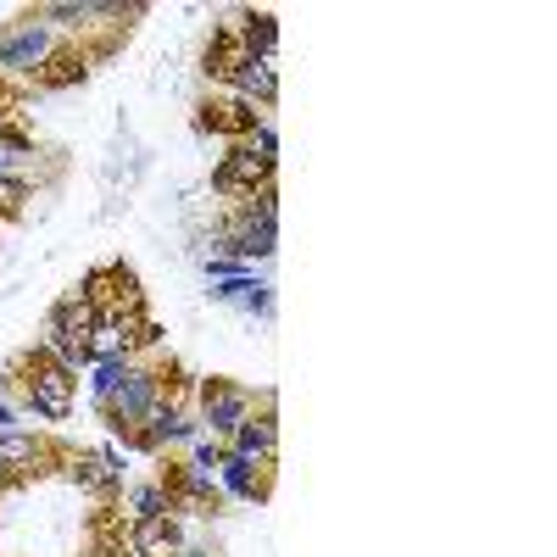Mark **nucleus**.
I'll use <instances>...</instances> for the list:
<instances>
[{
  "mask_svg": "<svg viewBox=\"0 0 557 557\" xmlns=\"http://www.w3.org/2000/svg\"><path fill=\"white\" fill-rule=\"evenodd\" d=\"M12 391L23 396V407L34 418H45V424H62V418L73 412L78 401V374H67V368H57L45 351H23L12 362Z\"/></svg>",
  "mask_w": 557,
  "mask_h": 557,
  "instance_id": "nucleus-1",
  "label": "nucleus"
},
{
  "mask_svg": "<svg viewBox=\"0 0 557 557\" xmlns=\"http://www.w3.org/2000/svg\"><path fill=\"white\" fill-rule=\"evenodd\" d=\"M162 396H168V368H162V362H128L123 380H117L96 407H101V418H107V430H112L117 441H128L139 424H146V412H151Z\"/></svg>",
  "mask_w": 557,
  "mask_h": 557,
  "instance_id": "nucleus-2",
  "label": "nucleus"
},
{
  "mask_svg": "<svg viewBox=\"0 0 557 557\" xmlns=\"http://www.w3.org/2000/svg\"><path fill=\"white\" fill-rule=\"evenodd\" d=\"M190 441H201V424H196V407L184 401V385H178L146 412V424H139L123 446L146 451V457H162L168 446H190Z\"/></svg>",
  "mask_w": 557,
  "mask_h": 557,
  "instance_id": "nucleus-3",
  "label": "nucleus"
},
{
  "mask_svg": "<svg viewBox=\"0 0 557 557\" xmlns=\"http://www.w3.org/2000/svg\"><path fill=\"white\" fill-rule=\"evenodd\" d=\"M62 51L57 45V28L45 23L39 12H23L17 23L0 28V73H17V78H39L45 62Z\"/></svg>",
  "mask_w": 557,
  "mask_h": 557,
  "instance_id": "nucleus-4",
  "label": "nucleus"
},
{
  "mask_svg": "<svg viewBox=\"0 0 557 557\" xmlns=\"http://www.w3.org/2000/svg\"><path fill=\"white\" fill-rule=\"evenodd\" d=\"M257 391H246V385H235V380H201L196 385V424H201V435H212V441H223L228 446V435H235L246 418L257 412Z\"/></svg>",
  "mask_w": 557,
  "mask_h": 557,
  "instance_id": "nucleus-5",
  "label": "nucleus"
},
{
  "mask_svg": "<svg viewBox=\"0 0 557 557\" xmlns=\"http://www.w3.org/2000/svg\"><path fill=\"white\" fill-rule=\"evenodd\" d=\"M162 485H168V496H173V513L184 519H212V513H223V491H218V474H207V469H196V462H168V469L157 474Z\"/></svg>",
  "mask_w": 557,
  "mask_h": 557,
  "instance_id": "nucleus-6",
  "label": "nucleus"
},
{
  "mask_svg": "<svg viewBox=\"0 0 557 557\" xmlns=\"http://www.w3.org/2000/svg\"><path fill=\"white\" fill-rule=\"evenodd\" d=\"M273 168H278V162H262L246 139H240V146H228V157L212 168V196L246 201V196H257V190H268V184H273Z\"/></svg>",
  "mask_w": 557,
  "mask_h": 557,
  "instance_id": "nucleus-7",
  "label": "nucleus"
},
{
  "mask_svg": "<svg viewBox=\"0 0 557 557\" xmlns=\"http://www.w3.org/2000/svg\"><path fill=\"white\" fill-rule=\"evenodd\" d=\"M67 480H73L84 496H96L101 507H112L117 491H123V451H117V446L67 451Z\"/></svg>",
  "mask_w": 557,
  "mask_h": 557,
  "instance_id": "nucleus-8",
  "label": "nucleus"
},
{
  "mask_svg": "<svg viewBox=\"0 0 557 557\" xmlns=\"http://www.w3.org/2000/svg\"><path fill=\"white\" fill-rule=\"evenodd\" d=\"M228 451L251 457L257 469H273V462H278V396H273V391H262L257 412L246 418L235 435H228Z\"/></svg>",
  "mask_w": 557,
  "mask_h": 557,
  "instance_id": "nucleus-9",
  "label": "nucleus"
},
{
  "mask_svg": "<svg viewBox=\"0 0 557 557\" xmlns=\"http://www.w3.org/2000/svg\"><path fill=\"white\" fill-rule=\"evenodd\" d=\"M262 117H268L262 107H251V101H240V96H228V101H207V107L196 112V128H201V134H228V139L240 146V139H246Z\"/></svg>",
  "mask_w": 557,
  "mask_h": 557,
  "instance_id": "nucleus-10",
  "label": "nucleus"
},
{
  "mask_svg": "<svg viewBox=\"0 0 557 557\" xmlns=\"http://www.w3.org/2000/svg\"><path fill=\"white\" fill-rule=\"evenodd\" d=\"M123 530H128V552H134V557H178V552H184V524H178V513L139 519V524H123Z\"/></svg>",
  "mask_w": 557,
  "mask_h": 557,
  "instance_id": "nucleus-11",
  "label": "nucleus"
},
{
  "mask_svg": "<svg viewBox=\"0 0 557 557\" xmlns=\"http://www.w3.org/2000/svg\"><path fill=\"white\" fill-rule=\"evenodd\" d=\"M0 462L12 469V480H28L51 462V441L39 430H0Z\"/></svg>",
  "mask_w": 557,
  "mask_h": 557,
  "instance_id": "nucleus-12",
  "label": "nucleus"
},
{
  "mask_svg": "<svg viewBox=\"0 0 557 557\" xmlns=\"http://www.w3.org/2000/svg\"><path fill=\"white\" fill-rule=\"evenodd\" d=\"M268 474H273V469H257L251 457H240V451H228V446H223V462H218V491H223V496L268 502Z\"/></svg>",
  "mask_w": 557,
  "mask_h": 557,
  "instance_id": "nucleus-13",
  "label": "nucleus"
},
{
  "mask_svg": "<svg viewBox=\"0 0 557 557\" xmlns=\"http://www.w3.org/2000/svg\"><path fill=\"white\" fill-rule=\"evenodd\" d=\"M246 62H251V57H246V45L235 39V23H218V28H212V45H207V57H201V73H207L212 84H228V89H235V78H240Z\"/></svg>",
  "mask_w": 557,
  "mask_h": 557,
  "instance_id": "nucleus-14",
  "label": "nucleus"
},
{
  "mask_svg": "<svg viewBox=\"0 0 557 557\" xmlns=\"http://www.w3.org/2000/svg\"><path fill=\"white\" fill-rule=\"evenodd\" d=\"M96 323H101V307H89L78 290H67V296H62L51 312H45V330H51V335H62L67 346H84Z\"/></svg>",
  "mask_w": 557,
  "mask_h": 557,
  "instance_id": "nucleus-15",
  "label": "nucleus"
},
{
  "mask_svg": "<svg viewBox=\"0 0 557 557\" xmlns=\"http://www.w3.org/2000/svg\"><path fill=\"white\" fill-rule=\"evenodd\" d=\"M112 507H117V519H123V524H139V519H162V513H173V496H168L162 480H139V485H123Z\"/></svg>",
  "mask_w": 557,
  "mask_h": 557,
  "instance_id": "nucleus-16",
  "label": "nucleus"
},
{
  "mask_svg": "<svg viewBox=\"0 0 557 557\" xmlns=\"http://www.w3.org/2000/svg\"><path fill=\"white\" fill-rule=\"evenodd\" d=\"M235 96L268 112V107L278 101V57H251V62L240 67V78H235Z\"/></svg>",
  "mask_w": 557,
  "mask_h": 557,
  "instance_id": "nucleus-17",
  "label": "nucleus"
},
{
  "mask_svg": "<svg viewBox=\"0 0 557 557\" xmlns=\"http://www.w3.org/2000/svg\"><path fill=\"white\" fill-rule=\"evenodd\" d=\"M235 39L246 57H278V17L273 12H235Z\"/></svg>",
  "mask_w": 557,
  "mask_h": 557,
  "instance_id": "nucleus-18",
  "label": "nucleus"
},
{
  "mask_svg": "<svg viewBox=\"0 0 557 557\" xmlns=\"http://www.w3.org/2000/svg\"><path fill=\"white\" fill-rule=\"evenodd\" d=\"M84 357H89V368H96V362H128L134 351H128V335L117 330V323L101 318L96 330H89V341H84Z\"/></svg>",
  "mask_w": 557,
  "mask_h": 557,
  "instance_id": "nucleus-19",
  "label": "nucleus"
},
{
  "mask_svg": "<svg viewBox=\"0 0 557 557\" xmlns=\"http://www.w3.org/2000/svg\"><path fill=\"white\" fill-rule=\"evenodd\" d=\"M84 73H89V57H84V51H57L34 84H39V89H67V84H84Z\"/></svg>",
  "mask_w": 557,
  "mask_h": 557,
  "instance_id": "nucleus-20",
  "label": "nucleus"
},
{
  "mask_svg": "<svg viewBox=\"0 0 557 557\" xmlns=\"http://www.w3.org/2000/svg\"><path fill=\"white\" fill-rule=\"evenodd\" d=\"M78 296H84L89 307L112 312V307H117V262H101V268H89V273L78 278Z\"/></svg>",
  "mask_w": 557,
  "mask_h": 557,
  "instance_id": "nucleus-21",
  "label": "nucleus"
},
{
  "mask_svg": "<svg viewBox=\"0 0 557 557\" xmlns=\"http://www.w3.org/2000/svg\"><path fill=\"white\" fill-rule=\"evenodd\" d=\"M162 341H168V330H162V323H157V318L146 312V318L134 323V335H128V351H157Z\"/></svg>",
  "mask_w": 557,
  "mask_h": 557,
  "instance_id": "nucleus-22",
  "label": "nucleus"
},
{
  "mask_svg": "<svg viewBox=\"0 0 557 557\" xmlns=\"http://www.w3.org/2000/svg\"><path fill=\"white\" fill-rule=\"evenodd\" d=\"M246 146H251L262 162H278V134H273V123H268V117H262V123L246 134Z\"/></svg>",
  "mask_w": 557,
  "mask_h": 557,
  "instance_id": "nucleus-23",
  "label": "nucleus"
},
{
  "mask_svg": "<svg viewBox=\"0 0 557 557\" xmlns=\"http://www.w3.org/2000/svg\"><path fill=\"white\" fill-rule=\"evenodd\" d=\"M196 446V469H207V474H218V462H223V441H212V435H201V441H190Z\"/></svg>",
  "mask_w": 557,
  "mask_h": 557,
  "instance_id": "nucleus-24",
  "label": "nucleus"
},
{
  "mask_svg": "<svg viewBox=\"0 0 557 557\" xmlns=\"http://www.w3.org/2000/svg\"><path fill=\"white\" fill-rule=\"evenodd\" d=\"M128 362H134V357H128ZM128 362H96V380H89V391H96V401H101V396H107V391H112V385L123 380V368H128Z\"/></svg>",
  "mask_w": 557,
  "mask_h": 557,
  "instance_id": "nucleus-25",
  "label": "nucleus"
},
{
  "mask_svg": "<svg viewBox=\"0 0 557 557\" xmlns=\"http://www.w3.org/2000/svg\"><path fill=\"white\" fill-rule=\"evenodd\" d=\"M0 430H17V418H12V407L0 401Z\"/></svg>",
  "mask_w": 557,
  "mask_h": 557,
  "instance_id": "nucleus-26",
  "label": "nucleus"
},
{
  "mask_svg": "<svg viewBox=\"0 0 557 557\" xmlns=\"http://www.w3.org/2000/svg\"><path fill=\"white\" fill-rule=\"evenodd\" d=\"M12 485H17V480H12V469H7V462H0V496H7Z\"/></svg>",
  "mask_w": 557,
  "mask_h": 557,
  "instance_id": "nucleus-27",
  "label": "nucleus"
},
{
  "mask_svg": "<svg viewBox=\"0 0 557 557\" xmlns=\"http://www.w3.org/2000/svg\"><path fill=\"white\" fill-rule=\"evenodd\" d=\"M7 123H12V112H0V128H7Z\"/></svg>",
  "mask_w": 557,
  "mask_h": 557,
  "instance_id": "nucleus-28",
  "label": "nucleus"
}]
</instances>
